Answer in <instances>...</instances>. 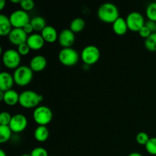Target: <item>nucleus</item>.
Masks as SVG:
<instances>
[{"mask_svg": "<svg viewBox=\"0 0 156 156\" xmlns=\"http://www.w3.org/2000/svg\"><path fill=\"white\" fill-rule=\"evenodd\" d=\"M98 16L99 19L105 23H114L120 18L119 10L113 3H104L98 10Z\"/></svg>", "mask_w": 156, "mask_h": 156, "instance_id": "f257e3e1", "label": "nucleus"}, {"mask_svg": "<svg viewBox=\"0 0 156 156\" xmlns=\"http://www.w3.org/2000/svg\"><path fill=\"white\" fill-rule=\"evenodd\" d=\"M44 99L41 94L31 90H26L20 94L19 104L24 108H37L38 105Z\"/></svg>", "mask_w": 156, "mask_h": 156, "instance_id": "f03ea898", "label": "nucleus"}, {"mask_svg": "<svg viewBox=\"0 0 156 156\" xmlns=\"http://www.w3.org/2000/svg\"><path fill=\"white\" fill-rule=\"evenodd\" d=\"M15 83L18 86L24 87L30 83L33 79V71L30 66H20L15 70L13 74Z\"/></svg>", "mask_w": 156, "mask_h": 156, "instance_id": "7ed1b4c3", "label": "nucleus"}, {"mask_svg": "<svg viewBox=\"0 0 156 156\" xmlns=\"http://www.w3.org/2000/svg\"><path fill=\"white\" fill-rule=\"evenodd\" d=\"M33 118L39 126H47L53 119V112L47 106H38L33 112Z\"/></svg>", "mask_w": 156, "mask_h": 156, "instance_id": "20e7f679", "label": "nucleus"}, {"mask_svg": "<svg viewBox=\"0 0 156 156\" xmlns=\"http://www.w3.org/2000/svg\"><path fill=\"white\" fill-rule=\"evenodd\" d=\"M59 60L62 65L66 66H73L78 62L79 55L76 50L72 47L63 48L59 51L58 55Z\"/></svg>", "mask_w": 156, "mask_h": 156, "instance_id": "39448f33", "label": "nucleus"}, {"mask_svg": "<svg viewBox=\"0 0 156 156\" xmlns=\"http://www.w3.org/2000/svg\"><path fill=\"white\" fill-rule=\"evenodd\" d=\"M100 50L94 45L87 46L81 53V59L87 65L95 64L100 59Z\"/></svg>", "mask_w": 156, "mask_h": 156, "instance_id": "423d86ee", "label": "nucleus"}, {"mask_svg": "<svg viewBox=\"0 0 156 156\" xmlns=\"http://www.w3.org/2000/svg\"><path fill=\"white\" fill-rule=\"evenodd\" d=\"M2 62L5 66L10 69H16L20 66L21 62V55L18 50H5L2 55Z\"/></svg>", "mask_w": 156, "mask_h": 156, "instance_id": "0eeeda50", "label": "nucleus"}, {"mask_svg": "<svg viewBox=\"0 0 156 156\" xmlns=\"http://www.w3.org/2000/svg\"><path fill=\"white\" fill-rule=\"evenodd\" d=\"M9 19L14 28H23L26 24L30 22V16L27 12L22 9L12 12L9 16Z\"/></svg>", "mask_w": 156, "mask_h": 156, "instance_id": "6e6552de", "label": "nucleus"}, {"mask_svg": "<svg viewBox=\"0 0 156 156\" xmlns=\"http://www.w3.org/2000/svg\"><path fill=\"white\" fill-rule=\"evenodd\" d=\"M128 29L131 31L139 32L140 29L145 26V20L143 15L138 12H130L126 18Z\"/></svg>", "mask_w": 156, "mask_h": 156, "instance_id": "1a4fd4ad", "label": "nucleus"}, {"mask_svg": "<svg viewBox=\"0 0 156 156\" xmlns=\"http://www.w3.org/2000/svg\"><path fill=\"white\" fill-rule=\"evenodd\" d=\"M9 126L13 133H21L27 127V120L25 116L23 114H15L12 116V120Z\"/></svg>", "mask_w": 156, "mask_h": 156, "instance_id": "9d476101", "label": "nucleus"}, {"mask_svg": "<svg viewBox=\"0 0 156 156\" xmlns=\"http://www.w3.org/2000/svg\"><path fill=\"white\" fill-rule=\"evenodd\" d=\"M27 38L28 36L22 28H13L9 35V40L11 44L18 47L27 43Z\"/></svg>", "mask_w": 156, "mask_h": 156, "instance_id": "9b49d317", "label": "nucleus"}, {"mask_svg": "<svg viewBox=\"0 0 156 156\" xmlns=\"http://www.w3.org/2000/svg\"><path fill=\"white\" fill-rule=\"evenodd\" d=\"M75 33H73L70 29H64L58 37V41L59 45L63 48H69L75 43Z\"/></svg>", "mask_w": 156, "mask_h": 156, "instance_id": "f8f14e48", "label": "nucleus"}, {"mask_svg": "<svg viewBox=\"0 0 156 156\" xmlns=\"http://www.w3.org/2000/svg\"><path fill=\"white\" fill-rule=\"evenodd\" d=\"M45 41L43 38L42 35L39 34H32L27 38V44L33 50H39L44 46Z\"/></svg>", "mask_w": 156, "mask_h": 156, "instance_id": "ddd939ff", "label": "nucleus"}, {"mask_svg": "<svg viewBox=\"0 0 156 156\" xmlns=\"http://www.w3.org/2000/svg\"><path fill=\"white\" fill-rule=\"evenodd\" d=\"M15 80L14 77L7 72H2L0 74V91H7L13 87Z\"/></svg>", "mask_w": 156, "mask_h": 156, "instance_id": "4468645a", "label": "nucleus"}, {"mask_svg": "<svg viewBox=\"0 0 156 156\" xmlns=\"http://www.w3.org/2000/svg\"><path fill=\"white\" fill-rule=\"evenodd\" d=\"M47 59L44 56L37 55L34 56L30 62V68L33 72H41L47 66Z\"/></svg>", "mask_w": 156, "mask_h": 156, "instance_id": "2eb2a0df", "label": "nucleus"}, {"mask_svg": "<svg viewBox=\"0 0 156 156\" xmlns=\"http://www.w3.org/2000/svg\"><path fill=\"white\" fill-rule=\"evenodd\" d=\"M41 35L45 42L48 43H54L56 40H58V37H59L56 28L50 25H47L41 31Z\"/></svg>", "mask_w": 156, "mask_h": 156, "instance_id": "dca6fc26", "label": "nucleus"}, {"mask_svg": "<svg viewBox=\"0 0 156 156\" xmlns=\"http://www.w3.org/2000/svg\"><path fill=\"white\" fill-rule=\"evenodd\" d=\"M19 97L20 94H18L16 91L11 89L5 91L2 101H4L6 105L9 106H15L17 104L19 103Z\"/></svg>", "mask_w": 156, "mask_h": 156, "instance_id": "f3484780", "label": "nucleus"}, {"mask_svg": "<svg viewBox=\"0 0 156 156\" xmlns=\"http://www.w3.org/2000/svg\"><path fill=\"white\" fill-rule=\"evenodd\" d=\"M12 25L9 17L5 15H0V35L1 36H9L12 30Z\"/></svg>", "mask_w": 156, "mask_h": 156, "instance_id": "a211bd4d", "label": "nucleus"}, {"mask_svg": "<svg viewBox=\"0 0 156 156\" xmlns=\"http://www.w3.org/2000/svg\"><path fill=\"white\" fill-rule=\"evenodd\" d=\"M113 30L114 33L117 35H123L127 32L128 26L126 24V19L123 18H120L117 20H116L112 25Z\"/></svg>", "mask_w": 156, "mask_h": 156, "instance_id": "6ab92c4d", "label": "nucleus"}, {"mask_svg": "<svg viewBox=\"0 0 156 156\" xmlns=\"http://www.w3.org/2000/svg\"><path fill=\"white\" fill-rule=\"evenodd\" d=\"M34 136L37 141L40 142V143H44L48 140L49 136H50V131L47 126H38L35 129Z\"/></svg>", "mask_w": 156, "mask_h": 156, "instance_id": "aec40b11", "label": "nucleus"}, {"mask_svg": "<svg viewBox=\"0 0 156 156\" xmlns=\"http://www.w3.org/2000/svg\"><path fill=\"white\" fill-rule=\"evenodd\" d=\"M30 24H31L34 30H36V31H42L47 26L46 20L41 16L34 17L30 20Z\"/></svg>", "mask_w": 156, "mask_h": 156, "instance_id": "412c9836", "label": "nucleus"}, {"mask_svg": "<svg viewBox=\"0 0 156 156\" xmlns=\"http://www.w3.org/2000/svg\"><path fill=\"white\" fill-rule=\"evenodd\" d=\"M85 27V21L82 18H76L73 20L70 24V30L73 33H79L82 31Z\"/></svg>", "mask_w": 156, "mask_h": 156, "instance_id": "4be33fe9", "label": "nucleus"}, {"mask_svg": "<svg viewBox=\"0 0 156 156\" xmlns=\"http://www.w3.org/2000/svg\"><path fill=\"white\" fill-rule=\"evenodd\" d=\"M12 129L9 126L0 125V143H5L10 140L12 136Z\"/></svg>", "mask_w": 156, "mask_h": 156, "instance_id": "5701e85b", "label": "nucleus"}, {"mask_svg": "<svg viewBox=\"0 0 156 156\" xmlns=\"http://www.w3.org/2000/svg\"><path fill=\"white\" fill-rule=\"evenodd\" d=\"M145 47L151 52L156 51V33H152L145 40Z\"/></svg>", "mask_w": 156, "mask_h": 156, "instance_id": "b1692460", "label": "nucleus"}, {"mask_svg": "<svg viewBox=\"0 0 156 156\" xmlns=\"http://www.w3.org/2000/svg\"><path fill=\"white\" fill-rule=\"evenodd\" d=\"M146 16L150 21H156V2H152L146 8Z\"/></svg>", "mask_w": 156, "mask_h": 156, "instance_id": "393cba45", "label": "nucleus"}, {"mask_svg": "<svg viewBox=\"0 0 156 156\" xmlns=\"http://www.w3.org/2000/svg\"><path fill=\"white\" fill-rule=\"evenodd\" d=\"M146 151L150 155H156V137H152L149 139L147 144L145 146Z\"/></svg>", "mask_w": 156, "mask_h": 156, "instance_id": "a878e982", "label": "nucleus"}, {"mask_svg": "<svg viewBox=\"0 0 156 156\" xmlns=\"http://www.w3.org/2000/svg\"><path fill=\"white\" fill-rule=\"evenodd\" d=\"M136 142L140 145H143V146H146L147 143L149 140V136L145 132H140L136 135Z\"/></svg>", "mask_w": 156, "mask_h": 156, "instance_id": "bb28decb", "label": "nucleus"}, {"mask_svg": "<svg viewBox=\"0 0 156 156\" xmlns=\"http://www.w3.org/2000/svg\"><path fill=\"white\" fill-rule=\"evenodd\" d=\"M12 117L9 113L2 112L0 114V125H3V126H9L10 124V122L12 120Z\"/></svg>", "mask_w": 156, "mask_h": 156, "instance_id": "cd10ccee", "label": "nucleus"}, {"mask_svg": "<svg viewBox=\"0 0 156 156\" xmlns=\"http://www.w3.org/2000/svg\"><path fill=\"white\" fill-rule=\"evenodd\" d=\"M21 7L22 10L27 12V11H30L34 8V2L33 0H22L20 3Z\"/></svg>", "mask_w": 156, "mask_h": 156, "instance_id": "c85d7f7f", "label": "nucleus"}, {"mask_svg": "<svg viewBox=\"0 0 156 156\" xmlns=\"http://www.w3.org/2000/svg\"><path fill=\"white\" fill-rule=\"evenodd\" d=\"M30 155L31 156H48V152L44 148L37 147L31 151Z\"/></svg>", "mask_w": 156, "mask_h": 156, "instance_id": "c756f323", "label": "nucleus"}, {"mask_svg": "<svg viewBox=\"0 0 156 156\" xmlns=\"http://www.w3.org/2000/svg\"><path fill=\"white\" fill-rule=\"evenodd\" d=\"M30 48L29 46L27 45V43L21 44L18 47V52L21 56H27L29 53H30Z\"/></svg>", "mask_w": 156, "mask_h": 156, "instance_id": "7c9ffc66", "label": "nucleus"}, {"mask_svg": "<svg viewBox=\"0 0 156 156\" xmlns=\"http://www.w3.org/2000/svg\"><path fill=\"white\" fill-rule=\"evenodd\" d=\"M139 34H140V35L142 37L146 39V38L149 37L150 36L152 33L150 31V30H149V29L148 28L146 25H145V26H143L141 29H140V30L139 31Z\"/></svg>", "mask_w": 156, "mask_h": 156, "instance_id": "2f4dec72", "label": "nucleus"}, {"mask_svg": "<svg viewBox=\"0 0 156 156\" xmlns=\"http://www.w3.org/2000/svg\"><path fill=\"white\" fill-rule=\"evenodd\" d=\"M145 25L150 30V31L152 32V33H156V21L149 20V21H146Z\"/></svg>", "mask_w": 156, "mask_h": 156, "instance_id": "473e14b6", "label": "nucleus"}, {"mask_svg": "<svg viewBox=\"0 0 156 156\" xmlns=\"http://www.w3.org/2000/svg\"><path fill=\"white\" fill-rule=\"evenodd\" d=\"M22 29L24 30V31H25V33L27 34H31L32 32L34 30L33 27H32L31 24H30V22L28 23L27 24H26V25L24 26V27H23Z\"/></svg>", "mask_w": 156, "mask_h": 156, "instance_id": "72a5a7b5", "label": "nucleus"}, {"mask_svg": "<svg viewBox=\"0 0 156 156\" xmlns=\"http://www.w3.org/2000/svg\"><path fill=\"white\" fill-rule=\"evenodd\" d=\"M5 6V0H1L0 1V10H2Z\"/></svg>", "mask_w": 156, "mask_h": 156, "instance_id": "f704fd0d", "label": "nucleus"}, {"mask_svg": "<svg viewBox=\"0 0 156 156\" xmlns=\"http://www.w3.org/2000/svg\"><path fill=\"white\" fill-rule=\"evenodd\" d=\"M128 156H143L139 152H132V153L129 154Z\"/></svg>", "mask_w": 156, "mask_h": 156, "instance_id": "c9c22d12", "label": "nucleus"}, {"mask_svg": "<svg viewBox=\"0 0 156 156\" xmlns=\"http://www.w3.org/2000/svg\"><path fill=\"white\" fill-rule=\"evenodd\" d=\"M3 98H4V91H0V100L3 101Z\"/></svg>", "mask_w": 156, "mask_h": 156, "instance_id": "e433bc0d", "label": "nucleus"}, {"mask_svg": "<svg viewBox=\"0 0 156 156\" xmlns=\"http://www.w3.org/2000/svg\"><path fill=\"white\" fill-rule=\"evenodd\" d=\"M0 156H7L6 155V153L5 152V151L2 150V149L0 150Z\"/></svg>", "mask_w": 156, "mask_h": 156, "instance_id": "4c0bfd02", "label": "nucleus"}, {"mask_svg": "<svg viewBox=\"0 0 156 156\" xmlns=\"http://www.w3.org/2000/svg\"><path fill=\"white\" fill-rule=\"evenodd\" d=\"M21 2L20 0H11V2L12 3H21Z\"/></svg>", "mask_w": 156, "mask_h": 156, "instance_id": "58836bf2", "label": "nucleus"}, {"mask_svg": "<svg viewBox=\"0 0 156 156\" xmlns=\"http://www.w3.org/2000/svg\"><path fill=\"white\" fill-rule=\"evenodd\" d=\"M21 156H31L30 155H27V154H24V155H21Z\"/></svg>", "mask_w": 156, "mask_h": 156, "instance_id": "ea45409f", "label": "nucleus"}]
</instances>
